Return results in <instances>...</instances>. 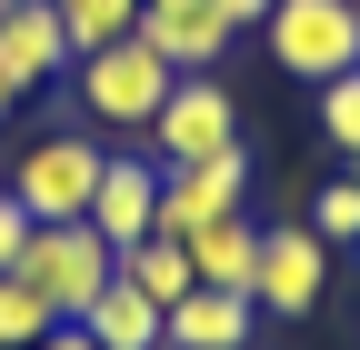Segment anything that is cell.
I'll return each instance as SVG.
<instances>
[{
	"label": "cell",
	"mask_w": 360,
	"mask_h": 350,
	"mask_svg": "<svg viewBox=\"0 0 360 350\" xmlns=\"http://www.w3.org/2000/svg\"><path fill=\"white\" fill-rule=\"evenodd\" d=\"M110 271H120V250L90 221H30V240H20V280L51 300V320H90V300L110 290Z\"/></svg>",
	"instance_id": "obj_1"
},
{
	"label": "cell",
	"mask_w": 360,
	"mask_h": 350,
	"mask_svg": "<svg viewBox=\"0 0 360 350\" xmlns=\"http://www.w3.org/2000/svg\"><path fill=\"white\" fill-rule=\"evenodd\" d=\"M70 70H80V110L101 120V130H150L160 101H170V80H180L141 30H130V40H101V51H80Z\"/></svg>",
	"instance_id": "obj_2"
},
{
	"label": "cell",
	"mask_w": 360,
	"mask_h": 350,
	"mask_svg": "<svg viewBox=\"0 0 360 350\" xmlns=\"http://www.w3.org/2000/svg\"><path fill=\"white\" fill-rule=\"evenodd\" d=\"M260 40H270V60L290 80H310V91L340 80V70H360V11L350 0H270Z\"/></svg>",
	"instance_id": "obj_3"
},
{
	"label": "cell",
	"mask_w": 360,
	"mask_h": 350,
	"mask_svg": "<svg viewBox=\"0 0 360 350\" xmlns=\"http://www.w3.org/2000/svg\"><path fill=\"white\" fill-rule=\"evenodd\" d=\"M101 141H90V130H51V141H30L20 150V170L0 190H11L30 221H90V190H101Z\"/></svg>",
	"instance_id": "obj_4"
},
{
	"label": "cell",
	"mask_w": 360,
	"mask_h": 350,
	"mask_svg": "<svg viewBox=\"0 0 360 350\" xmlns=\"http://www.w3.org/2000/svg\"><path fill=\"white\" fill-rule=\"evenodd\" d=\"M150 150H160V170H191V160L240 150V101L220 91L210 70H180L170 101H160V120H150Z\"/></svg>",
	"instance_id": "obj_5"
},
{
	"label": "cell",
	"mask_w": 360,
	"mask_h": 350,
	"mask_svg": "<svg viewBox=\"0 0 360 350\" xmlns=\"http://www.w3.org/2000/svg\"><path fill=\"white\" fill-rule=\"evenodd\" d=\"M330 260H340V250L310 231V221L260 231V280H250V300H260L270 320H310V311L330 300Z\"/></svg>",
	"instance_id": "obj_6"
},
{
	"label": "cell",
	"mask_w": 360,
	"mask_h": 350,
	"mask_svg": "<svg viewBox=\"0 0 360 350\" xmlns=\"http://www.w3.org/2000/svg\"><path fill=\"white\" fill-rule=\"evenodd\" d=\"M250 190V150H220V160H191V170H160V210H150V231L160 240H191L210 221H231Z\"/></svg>",
	"instance_id": "obj_7"
},
{
	"label": "cell",
	"mask_w": 360,
	"mask_h": 350,
	"mask_svg": "<svg viewBox=\"0 0 360 350\" xmlns=\"http://www.w3.org/2000/svg\"><path fill=\"white\" fill-rule=\"evenodd\" d=\"M0 70H11V91H40V80L70 70L60 0H11V11H0Z\"/></svg>",
	"instance_id": "obj_8"
},
{
	"label": "cell",
	"mask_w": 360,
	"mask_h": 350,
	"mask_svg": "<svg viewBox=\"0 0 360 350\" xmlns=\"http://www.w3.org/2000/svg\"><path fill=\"white\" fill-rule=\"evenodd\" d=\"M150 210H160V160L110 150L101 160V190H90V231H101L110 250H130V240H150Z\"/></svg>",
	"instance_id": "obj_9"
},
{
	"label": "cell",
	"mask_w": 360,
	"mask_h": 350,
	"mask_svg": "<svg viewBox=\"0 0 360 350\" xmlns=\"http://www.w3.org/2000/svg\"><path fill=\"white\" fill-rule=\"evenodd\" d=\"M141 40L170 70H210L231 51V20H220V0H141Z\"/></svg>",
	"instance_id": "obj_10"
},
{
	"label": "cell",
	"mask_w": 360,
	"mask_h": 350,
	"mask_svg": "<svg viewBox=\"0 0 360 350\" xmlns=\"http://www.w3.org/2000/svg\"><path fill=\"white\" fill-rule=\"evenodd\" d=\"M250 320H260V300H250V290H191V300H170L160 350H240Z\"/></svg>",
	"instance_id": "obj_11"
},
{
	"label": "cell",
	"mask_w": 360,
	"mask_h": 350,
	"mask_svg": "<svg viewBox=\"0 0 360 350\" xmlns=\"http://www.w3.org/2000/svg\"><path fill=\"white\" fill-rule=\"evenodd\" d=\"M180 250H191V280H200V290H250V280H260V231L240 221V210L210 221V231H191Z\"/></svg>",
	"instance_id": "obj_12"
},
{
	"label": "cell",
	"mask_w": 360,
	"mask_h": 350,
	"mask_svg": "<svg viewBox=\"0 0 360 350\" xmlns=\"http://www.w3.org/2000/svg\"><path fill=\"white\" fill-rule=\"evenodd\" d=\"M160 320H170L160 300H141V290H130V280L110 271V290L90 300V320H80V330L101 340V350H160Z\"/></svg>",
	"instance_id": "obj_13"
},
{
	"label": "cell",
	"mask_w": 360,
	"mask_h": 350,
	"mask_svg": "<svg viewBox=\"0 0 360 350\" xmlns=\"http://www.w3.org/2000/svg\"><path fill=\"white\" fill-rule=\"evenodd\" d=\"M120 280L141 290V300H160V311H170V300H191V290H200V280H191V250H180V240H160V231L120 250Z\"/></svg>",
	"instance_id": "obj_14"
},
{
	"label": "cell",
	"mask_w": 360,
	"mask_h": 350,
	"mask_svg": "<svg viewBox=\"0 0 360 350\" xmlns=\"http://www.w3.org/2000/svg\"><path fill=\"white\" fill-rule=\"evenodd\" d=\"M60 30H70V60H80V51H101V40L141 30V0H60Z\"/></svg>",
	"instance_id": "obj_15"
},
{
	"label": "cell",
	"mask_w": 360,
	"mask_h": 350,
	"mask_svg": "<svg viewBox=\"0 0 360 350\" xmlns=\"http://www.w3.org/2000/svg\"><path fill=\"white\" fill-rule=\"evenodd\" d=\"M40 330H60V320H51V300H40L20 271H0V350H30Z\"/></svg>",
	"instance_id": "obj_16"
},
{
	"label": "cell",
	"mask_w": 360,
	"mask_h": 350,
	"mask_svg": "<svg viewBox=\"0 0 360 350\" xmlns=\"http://www.w3.org/2000/svg\"><path fill=\"white\" fill-rule=\"evenodd\" d=\"M321 130H330V150H340V160H360V70L321 80Z\"/></svg>",
	"instance_id": "obj_17"
},
{
	"label": "cell",
	"mask_w": 360,
	"mask_h": 350,
	"mask_svg": "<svg viewBox=\"0 0 360 350\" xmlns=\"http://www.w3.org/2000/svg\"><path fill=\"white\" fill-rule=\"evenodd\" d=\"M310 231H321L330 250L360 240V181H321V200H310Z\"/></svg>",
	"instance_id": "obj_18"
},
{
	"label": "cell",
	"mask_w": 360,
	"mask_h": 350,
	"mask_svg": "<svg viewBox=\"0 0 360 350\" xmlns=\"http://www.w3.org/2000/svg\"><path fill=\"white\" fill-rule=\"evenodd\" d=\"M20 240H30V210L0 190V271H20Z\"/></svg>",
	"instance_id": "obj_19"
},
{
	"label": "cell",
	"mask_w": 360,
	"mask_h": 350,
	"mask_svg": "<svg viewBox=\"0 0 360 350\" xmlns=\"http://www.w3.org/2000/svg\"><path fill=\"white\" fill-rule=\"evenodd\" d=\"M30 350H101V340H90V330H80V320H60V330H40V340H30Z\"/></svg>",
	"instance_id": "obj_20"
},
{
	"label": "cell",
	"mask_w": 360,
	"mask_h": 350,
	"mask_svg": "<svg viewBox=\"0 0 360 350\" xmlns=\"http://www.w3.org/2000/svg\"><path fill=\"white\" fill-rule=\"evenodd\" d=\"M220 20H231V30L240 20H270V0H220Z\"/></svg>",
	"instance_id": "obj_21"
},
{
	"label": "cell",
	"mask_w": 360,
	"mask_h": 350,
	"mask_svg": "<svg viewBox=\"0 0 360 350\" xmlns=\"http://www.w3.org/2000/svg\"><path fill=\"white\" fill-rule=\"evenodd\" d=\"M11 101H20V91H11V70H0V120H11Z\"/></svg>",
	"instance_id": "obj_22"
},
{
	"label": "cell",
	"mask_w": 360,
	"mask_h": 350,
	"mask_svg": "<svg viewBox=\"0 0 360 350\" xmlns=\"http://www.w3.org/2000/svg\"><path fill=\"white\" fill-rule=\"evenodd\" d=\"M0 11H11V0H0Z\"/></svg>",
	"instance_id": "obj_23"
},
{
	"label": "cell",
	"mask_w": 360,
	"mask_h": 350,
	"mask_svg": "<svg viewBox=\"0 0 360 350\" xmlns=\"http://www.w3.org/2000/svg\"><path fill=\"white\" fill-rule=\"evenodd\" d=\"M350 11H360V0H350Z\"/></svg>",
	"instance_id": "obj_24"
}]
</instances>
